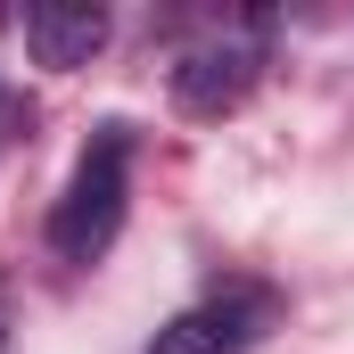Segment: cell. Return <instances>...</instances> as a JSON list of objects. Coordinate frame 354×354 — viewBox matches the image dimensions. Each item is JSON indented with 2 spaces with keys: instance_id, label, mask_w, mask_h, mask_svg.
I'll return each mask as SVG.
<instances>
[{
  "instance_id": "cell-1",
  "label": "cell",
  "mask_w": 354,
  "mask_h": 354,
  "mask_svg": "<svg viewBox=\"0 0 354 354\" xmlns=\"http://www.w3.org/2000/svg\"><path fill=\"white\" fill-rule=\"evenodd\" d=\"M124 198H132V124H99L58 189V206H50V256L99 264L124 231Z\"/></svg>"
},
{
  "instance_id": "cell-4",
  "label": "cell",
  "mask_w": 354,
  "mask_h": 354,
  "mask_svg": "<svg viewBox=\"0 0 354 354\" xmlns=\"http://www.w3.org/2000/svg\"><path fill=\"white\" fill-rule=\"evenodd\" d=\"M25 25V50H33V66H91L99 50H107V8H91V0H41V8H25L17 17Z\"/></svg>"
},
{
  "instance_id": "cell-5",
  "label": "cell",
  "mask_w": 354,
  "mask_h": 354,
  "mask_svg": "<svg viewBox=\"0 0 354 354\" xmlns=\"http://www.w3.org/2000/svg\"><path fill=\"white\" fill-rule=\"evenodd\" d=\"M0 354H8V288H0Z\"/></svg>"
},
{
  "instance_id": "cell-2",
  "label": "cell",
  "mask_w": 354,
  "mask_h": 354,
  "mask_svg": "<svg viewBox=\"0 0 354 354\" xmlns=\"http://www.w3.org/2000/svg\"><path fill=\"white\" fill-rule=\"evenodd\" d=\"M256 75H264V50L239 41V33H214V41L181 50V66H174V107H181V115H231V107L256 91Z\"/></svg>"
},
{
  "instance_id": "cell-3",
  "label": "cell",
  "mask_w": 354,
  "mask_h": 354,
  "mask_svg": "<svg viewBox=\"0 0 354 354\" xmlns=\"http://www.w3.org/2000/svg\"><path fill=\"white\" fill-rule=\"evenodd\" d=\"M264 322H272L264 288H231V297H206V305L174 313V322L149 338V354H248Z\"/></svg>"
}]
</instances>
